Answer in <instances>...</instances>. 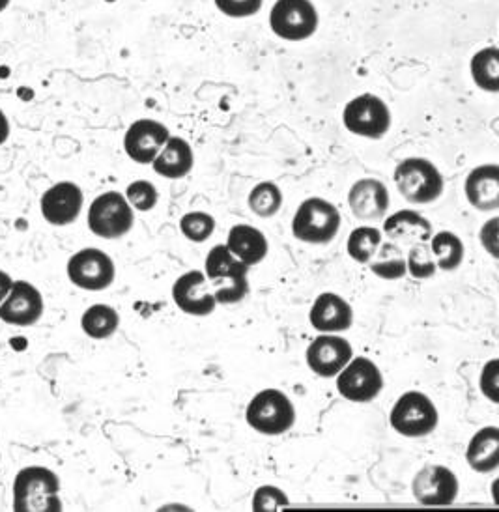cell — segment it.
I'll use <instances>...</instances> for the list:
<instances>
[{"mask_svg":"<svg viewBox=\"0 0 499 512\" xmlns=\"http://www.w3.org/2000/svg\"><path fill=\"white\" fill-rule=\"evenodd\" d=\"M15 512H60V479L55 471L30 466L15 475Z\"/></svg>","mask_w":499,"mask_h":512,"instance_id":"cell-1","label":"cell"},{"mask_svg":"<svg viewBox=\"0 0 499 512\" xmlns=\"http://www.w3.org/2000/svg\"><path fill=\"white\" fill-rule=\"evenodd\" d=\"M249 266L232 255L227 245H215L204 262V275L214 283L217 305L240 303L249 294Z\"/></svg>","mask_w":499,"mask_h":512,"instance_id":"cell-2","label":"cell"},{"mask_svg":"<svg viewBox=\"0 0 499 512\" xmlns=\"http://www.w3.org/2000/svg\"><path fill=\"white\" fill-rule=\"evenodd\" d=\"M343 217L331 202L320 197L303 200L292 219V234L309 245H328L341 230Z\"/></svg>","mask_w":499,"mask_h":512,"instance_id":"cell-3","label":"cell"},{"mask_svg":"<svg viewBox=\"0 0 499 512\" xmlns=\"http://www.w3.org/2000/svg\"><path fill=\"white\" fill-rule=\"evenodd\" d=\"M393 180L402 199L410 204H430L440 199L445 189L442 172L425 157L402 159L395 169Z\"/></svg>","mask_w":499,"mask_h":512,"instance_id":"cell-4","label":"cell"},{"mask_svg":"<svg viewBox=\"0 0 499 512\" xmlns=\"http://www.w3.org/2000/svg\"><path fill=\"white\" fill-rule=\"evenodd\" d=\"M245 421L262 436H281L296 425V408L283 391L264 389L247 404Z\"/></svg>","mask_w":499,"mask_h":512,"instance_id":"cell-5","label":"cell"},{"mask_svg":"<svg viewBox=\"0 0 499 512\" xmlns=\"http://www.w3.org/2000/svg\"><path fill=\"white\" fill-rule=\"evenodd\" d=\"M393 430L404 438H425L430 436L440 423L436 404L421 391H406L393 404L389 413Z\"/></svg>","mask_w":499,"mask_h":512,"instance_id":"cell-6","label":"cell"},{"mask_svg":"<svg viewBox=\"0 0 499 512\" xmlns=\"http://www.w3.org/2000/svg\"><path fill=\"white\" fill-rule=\"evenodd\" d=\"M320 15L311 0H275L270 12L271 32L285 42H305L313 38Z\"/></svg>","mask_w":499,"mask_h":512,"instance_id":"cell-7","label":"cell"},{"mask_svg":"<svg viewBox=\"0 0 499 512\" xmlns=\"http://www.w3.org/2000/svg\"><path fill=\"white\" fill-rule=\"evenodd\" d=\"M135 225V214L128 200L118 191L96 197L88 210V228L103 240H120Z\"/></svg>","mask_w":499,"mask_h":512,"instance_id":"cell-8","label":"cell"},{"mask_svg":"<svg viewBox=\"0 0 499 512\" xmlns=\"http://www.w3.org/2000/svg\"><path fill=\"white\" fill-rule=\"evenodd\" d=\"M391 111L384 100L374 94H361L348 101L343 111L344 128L363 139H384L391 129Z\"/></svg>","mask_w":499,"mask_h":512,"instance_id":"cell-9","label":"cell"},{"mask_svg":"<svg viewBox=\"0 0 499 512\" xmlns=\"http://www.w3.org/2000/svg\"><path fill=\"white\" fill-rule=\"evenodd\" d=\"M337 391L343 399L367 404L384 391V374L369 357H352L337 374Z\"/></svg>","mask_w":499,"mask_h":512,"instance_id":"cell-10","label":"cell"},{"mask_svg":"<svg viewBox=\"0 0 499 512\" xmlns=\"http://www.w3.org/2000/svg\"><path fill=\"white\" fill-rule=\"evenodd\" d=\"M66 270L73 285L88 292H101L115 283L116 268L113 258L94 247L75 253L68 260Z\"/></svg>","mask_w":499,"mask_h":512,"instance_id":"cell-11","label":"cell"},{"mask_svg":"<svg viewBox=\"0 0 499 512\" xmlns=\"http://www.w3.org/2000/svg\"><path fill=\"white\" fill-rule=\"evenodd\" d=\"M458 477L442 464H428L415 473L412 494L421 505H453L458 498Z\"/></svg>","mask_w":499,"mask_h":512,"instance_id":"cell-12","label":"cell"},{"mask_svg":"<svg viewBox=\"0 0 499 512\" xmlns=\"http://www.w3.org/2000/svg\"><path fill=\"white\" fill-rule=\"evenodd\" d=\"M352 357V344L343 337H337L335 333H324L316 337L305 352L307 367L313 370L316 376L328 380L335 378L350 363Z\"/></svg>","mask_w":499,"mask_h":512,"instance_id":"cell-13","label":"cell"},{"mask_svg":"<svg viewBox=\"0 0 499 512\" xmlns=\"http://www.w3.org/2000/svg\"><path fill=\"white\" fill-rule=\"evenodd\" d=\"M171 131L152 118L135 120L124 135V150L131 161L139 165H150L159 150L169 141Z\"/></svg>","mask_w":499,"mask_h":512,"instance_id":"cell-14","label":"cell"},{"mask_svg":"<svg viewBox=\"0 0 499 512\" xmlns=\"http://www.w3.org/2000/svg\"><path fill=\"white\" fill-rule=\"evenodd\" d=\"M85 195L73 182H58L42 195L40 208L43 219L53 227H68L77 221L83 210Z\"/></svg>","mask_w":499,"mask_h":512,"instance_id":"cell-15","label":"cell"},{"mask_svg":"<svg viewBox=\"0 0 499 512\" xmlns=\"http://www.w3.org/2000/svg\"><path fill=\"white\" fill-rule=\"evenodd\" d=\"M42 314V294L27 281H15L10 294L0 303V320L10 326L29 328L42 318Z\"/></svg>","mask_w":499,"mask_h":512,"instance_id":"cell-16","label":"cell"},{"mask_svg":"<svg viewBox=\"0 0 499 512\" xmlns=\"http://www.w3.org/2000/svg\"><path fill=\"white\" fill-rule=\"evenodd\" d=\"M172 299L176 307L189 316H208L217 307L214 292L208 288V279L199 270L187 271L176 279L172 285Z\"/></svg>","mask_w":499,"mask_h":512,"instance_id":"cell-17","label":"cell"},{"mask_svg":"<svg viewBox=\"0 0 499 512\" xmlns=\"http://www.w3.org/2000/svg\"><path fill=\"white\" fill-rule=\"evenodd\" d=\"M348 206L352 215L359 221H382L391 206L389 189L385 187L384 182L376 178L357 180L348 191Z\"/></svg>","mask_w":499,"mask_h":512,"instance_id":"cell-18","label":"cell"},{"mask_svg":"<svg viewBox=\"0 0 499 512\" xmlns=\"http://www.w3.org/2000/svg\"><path fill=\"white\" fill-rule=\"evenodd\" d=\"M309 322L320 333H341L352 328L354 309L339 294L324 292L314 299L309 311Z\"/></svg>","mask_w":499,"mask_h":512,"instance_id":"cell-19","label":"cell"},{"mask_svg":"<svg viewBox=\"0 0 499 512\" xmlns=\"http://www.w3.org/2000/svg\"><path fill=\"white\" fill-rule=\"evenodd\" d=\"M464 193L471 206L479 212L499 210V167L496 163L479 165L468 174Z\"/></svg>","mask_w":499,"mask_h":512,"instance_id":"cell-20","label":"cell"},{"mask_svg":"<svg viewBox=\"0 0 499 512\" xmlns=\"http://www.w3.org/2000/svg\"><path fill=\"white\" fill-rule=\"evenodd\" d=\"M150 165L161 178L182 180L193 171V165H195L193 148L182 137H169V141L159 150V154Z\"/></svg>","mask_w":499,"mask_h":512,"instance_id":"cell-21","label":"cell"},{"mask_svg":"<svg viewBox=\"0 0 499 512\" xmlns=\"http://www.w3.org/2000/svg\"><path fill=\"white\" fill-rule=\"evenodd\" d=\"M225 245L229 247L232 255L249 268L264 262V258L270 251L264 232H260L258 228L251 225H234L230 228Z\"/></svg>","mask_w":499,"mask_h":512,"instance_id":"cell-22","label":"cell"},{"mask_svg":"<svg viewBox=\"0 0 499 512\" xmlns=\"http://www.w3.org/2000/svg\"><path fill=\"white\" fill-rule=\"evenodd\" d=\"M384 234L393 242L427 243L432 238V223L414 210H400L385 219Z\"/></svg>","mask_w":499,"mask_h":512,"instance_id":"cell-23","label":"cell"},{"mask_svg":"<svg viewBox=\"0 0 499 512\" xmlns=\"http://www.w3.org/2000/svg\"><path fill=\"white\" fill-rule=\"evenodd\" d=\"M466 462L477 473H492L499 468V428L485 427L473 434L468 449Z\"/></svg>","mask_w":499,"mask_h":512,"instance_id":"cell-24","label":"cell"},{"mask_svg":"<svg viewBox=\"0 0 499 512\" xmlns=\"http://www.w3.org/2000/svg\"><path fill=\"white\" fill-rule=\"evenodd\" d=\"M470 73L473 83L481 90L499 92V49L496 45L477 51L470 60Z\"/></svg>","mask_w":499,"mask_h":512,"instance_id":"cell-25","label":"cell"},{"mask_svg":"<svg viewBox=\"0 0 499 512\" xmlns=\"http://www.w3.org/2000/svg\"><path fill=\"white\" fill-rule=\"evenodd\" d=\"M372 273L384 281H399L408 275L406 255L395 242H382L369 262Z\"/></svg>","mask_w":499,"mask_h":512,"instance_id":"cell-26","label":"cell"},{"mask_svg":"<svg viewBox=\"0 0 499 512\" xmlns=\"http://www.w3.org/2000/svg\"><path fill=\"white\" fill-rule=\"evenodd\" d=\"M432 256L436 260L438 270L455 271L460 268V264L464 262V243L458 238L455 232L442 230L438 234H432V238L428 240Z\"/></svg>","mask_w":499,"mask_h":512,"instance_id":"cell-27","label":"cell"},{"mask_svg":"<svg viewBox=\"0 0 499 512\" xmlns=\"http://www.w3.org/2000/svg\"><path fill=\"white\" fill-rule=\"evenodd\" d=\"M118 326H120V314L116 313L113 307L103 303L88 307L81 318V328L90 339H96V341L113 337Z\"/></svg>","mask_w":499,"mask_h":512,"instance_id":"cell-28","label":"cell"},{"mask_svg":"<svg viewBox=\"0 0 499 512\" xmlns=\"http://www.w3.org/2000/svg\"><path fill=\"white\" fill-rule=\"evenodd\" d=\"M247 206L253 214L262 219H270L279 214L283 206V191L273 182H260L249 191Z\"/></svg>","mask_w":499,"mask_h":512,"instance_id":"cell-29","label":"cell"},{"mask_svg":"<svg viewBox=\"0 0 499 512\" xmlns=\"http://www.w3.org/2000/svg\"><path fill=\"white\" fill-rule=\"evenodd\" d=\"M382 232L376 227H357L352 230L348 242H346V251L352 260L357 264H369L376 249L382 243Z\"/></svg>","mask_w":499,"mask_h":512,"instance_id":"cell-30","label":"cell"},{"mask_svg":"<svg viewBox=\"0 0 499 512\" xmlns=\"http://www.w3.org/2000/svg\"><path fill=\"white\" fill-rule=\"evenodd\" d=\"M406 270L414 279H430L436 275L438 266L436 260L430 251V245L427 243H414L410 245V251L406 255Z\"/></svg>","mask_w":499,"mask_h":512,"instance_id":"cell-31","label":"cell"},{"mask_svg":"<svg viewBox=\"0 0 499 512\" xmlns=\"http://www.w3.org/2000/svg\"><path fill=\"white\" fill-rule=\"evenodd\" d=\"M215 219L206 212H189L180 219V232L189 242L202 243L212 238L215 232Z\"/></svg>","mask_w":499,"mask_h":512,"instance_id":"cell-32","label":"cell"},{"mask_svg":"<svg viewBox=\"0 0 499 512\" xmlns=\"http://www.w3.org/2000/svg\"><path fill=\"white\" fill-rule=\"evenodd\" d=\"M124 197L128 200L129 206L137 212H150V210L156 208L157 202H159L156 185L148 182V180L131 182Z\"/></svg>","mask_w":499,"mask_h":512,"instance_id":"cell-33","label":"cell"},{"mask_svg":"<svg viewBox=\"0 0 499 512\" xmlns=\"http://www.w3.org/2000/svg\"><path fill=\"white\" fill-rule=\"evenodd\" d=\"M215 8L230 19H245L260 12L264 0H214Z\"/></svg>","mask_w":499,"mask_h":512,"instance_id":"cell-34","label":"cell"},{"mask_svg":"<svg viewBox=\"0 0 499 512\" xmlns=\"http://www.w3.org/2000/svg\"><path fill=\"white\" fill-rule=\"evenodd\" d=\"M290 501L285 496L283 490L275 488V486H262L255 492L253 498V509L255 511H273L281 505H288Z\"/></svg>","mask_w":499,"mask_h":512,"instance_id":"cell-35","label":"cell"},{"mask_svg":"<svg viewBox=\"0 0 499 512\" xmlns=\"http://www.w3.org/2000/svg\"><path fill=\"white\" fill-rule=\"evenodd\" d=\"M481 391L494 404L499 402V361L490 359L481 372Z\"/></svg>","mask_w":499,"mask_h":512,"instance_id":"cell-36","label":"cell"},{"mask_svg":"<svg viewBox=\"0 0 499 512\" xmlns=\"http://www.w3.org/2000/svg\"><path fill=\"white\" fill-rule=\"evenodd\" d=\"M479 240L488 255L499 258V217H492L490 221H486L479 232Z\"/></svg>","mask_w":499,"mask_h":512,"instance_id":"cell-37","label":"cell"},{"mask_svg":"<svg viewBox=\"0 0 499 512\" xmlns=\"http://www.w3.org/2000/svg\"><path fill=\"white\" fill-rule=\"evenodd\" d=\"M12 285H14L12 277H10L8 273L0 271V303H2V301L6 299V296L10 294V290H12Z\"/></svg>","mask_w":499,"mask_h":512,"instance_id":"cell-38","label":"cell"},{"mask_svg":"<svg viewBox=\"0 0 499 512\" xmlns=\"http://www.w3.org/2000/svg\"><path fill=\"white\" fill-rule=\"evenodd\" d=\"M10 137V122L6 118V114L0 111V144L6 143Z\"/></svg>","mask_w":499,"mask_h":512,"instance_id":"cell-39","label":"cell"},{"mask_svg":"<svg viewBox=\"0 0 499 512\" xmlns=\"http://www.w3.org/2000/svg\"><path fill=\"white\" fill-rule=\"evenodd\" d=\"M12 0H0V12H4L8 6H10Z\"/></svg>","mask_w":499,"mask_h":512,"instance_id":"cell-40","label":"cell"}]
</instances>
